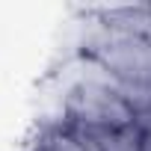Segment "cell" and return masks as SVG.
<instances>
[{
  "label": "cell",
  "mask_w": 151,
  "mask_h": 151,
  "mask_svg": "<svg viewBox=\"0 0 151 151\" xmlns=\"http://www.w3.org/2000/svg\"><path fill=\"white\" fill-rule=\"evenodd\" d=\"M68 113H71V124L80 130H110L136 122V110L124 86H113L104 80L77 83L68 98Z\"/></svg>",
  "instance_id": "1"
},
{
  "label": "cell",
  "mask_w": 151,
  "mask_h": 151,
  "mask_svg": "<svg viewBox=\"0 0 151 151\" xmlns=\"http://www.w3.org/2000/svg\"><path fill=\"white\" fill-rule=\"evenodd\" d=\"M104 65L122 80L124 89H151V39L116 36L101 47Z\"/></svg>",
  "instance_id": "2"
},
{
  "label": "cell",
  "mask_w": 151,
  "mask_h": 151,
  "mask_svg": "<svg viewBox=\"0 0 151 151\" xmlns=\"http://www.w3.org/2000/svg\"><path fill=\"white\" fill-rule=\"evenodd\" d=\"M33 151H95V148L74 127V130H50V133H45L33 145Z\"/></svg>",
  "instance_id": "3"
}]
</instances>
